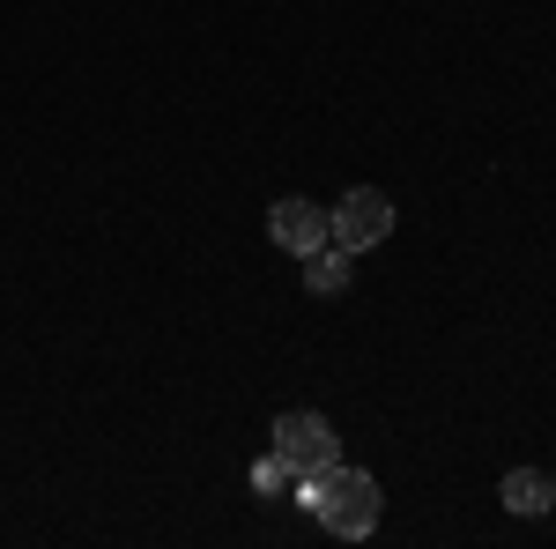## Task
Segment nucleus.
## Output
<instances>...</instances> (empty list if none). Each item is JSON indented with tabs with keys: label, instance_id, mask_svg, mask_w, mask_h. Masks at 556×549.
<instances>
[{
	"label": "nucleus",
	"instance_id": "f257e3e1",
	"mask_svg": "<svg viewBox=\"0 0 556 549\" xmlns=\"http://www.w3.org/2000/svg\"><path fill=\"white\" fill-rule=\"evenodd\" d=\"M298 498L312 506V520L327 527V535H342V542H364L371 527H379V475H364V467H319L312 483H298Z\"/></svg>",
	"mask_w": 556,
	"mask_h": 549
},
{
	"label": "nucleus",
	"instance_id": "f03ea898",
	"mask_svg": "<svg viewBox=\"0 0 556 549\" xmlns=\"http://www.w3.org/2000/svg\"><path fill=\"white\" fill-rule=\"evenodd\" d=\"M267 438H275V453H282V467H290L298 483H312L319 467L342 461V446H334V423L319 416V409H282Z\"/></svg>",
	"mask_w": 556,
	"mask_h": 549
},
{
	"label": "nucleus",
	"instance_id": "7ed1b4c3",
	"mask_svg": "<svg viewBox=\"0 0 556 549\" xmlns=\"http://www.w3.org/2000/svg\"><path fill=\"white\" fill-rule=\"evenodd\" d=\"M327 238L342 246V253H371L393 238V201H386L379 186H349L342 201L327 209Z\"/></svg>",
	"mask_w": 556,
	"mask_h": 549
},
{
	"label": "nucleus",
	"instance_id": "20e7f679",
	"mask_svg": "<svg viewBox=\"0 0 556 549\" xmlns=\"http://www.w3.org/2000/svg\"><path fill=\"white\" fill-rule=\"evenodd\" d=\"M267 238H275V246H282V253H319V246H327V209H319V201H304V194H290V201H275V209H267Z\"/></svg>",
	"mask_w": 556,
	"mask_h": 549
},
{
	"label": "nucleus",
	"instance_id": "39448f33",
	"mask_svg": "<svg viewBox=\"0 0 556 549\" xmlns=\"http://www.w3.org/2000/svg\"><path fill=\"white\" fill-rule=\"evenodd\" d=\"M349 260H356V253H342L334 238H327L319 253H304V290H312V297H334V290H349Z\"/></svg>",
	"mask_w": 556,
	"mask_h": 549
},
{
	"label": "nucleus",
	"instance_id": "423d86ee",
	"mask_svg": "<svg viewBox=\"0 0 556 549\" xmlns=\"http://www.w3.org/2000/svg\"><path fill=\"white\" fill-rule=\"evenodd\" d=\"M497 498H505V512H519V520H527V512H549V506H556L549 475H534V467H513V475H505V490H497Z\"/></svg>",
	"mask_w": 556,
	"mask_h": 549
},
{
	"label": "nucleus",
	"instance_id": "0eeeda50",
	"mask_svg": "<svg viewBox=\"0 0 556 549\" xmlns=\"http://www.w3.org/2000/svg\"><path fill=\"white\" fill-rule=\"evenodd\" d=\"M253 490H260V498H282V490H298V475L282 467V453H267V461L253 467Z\"/></svg>",
	"mask_w": 556,
	"mask_h": 549
},
{
	"label": "nucleus",
	"instance_id": "6e6552de",
	"mask_svg": "<svg viewBox=\"0 0 556 549\" xmlns=\"http://www.w3.org/2000/svg\"><path fill=\"white\" fill-rule=\"evenodd\" d=\"M549 490H556V483H549Z\"/></svg>",
	"mask_w": 556,
	"mask_h": 549
}]
</instances>
